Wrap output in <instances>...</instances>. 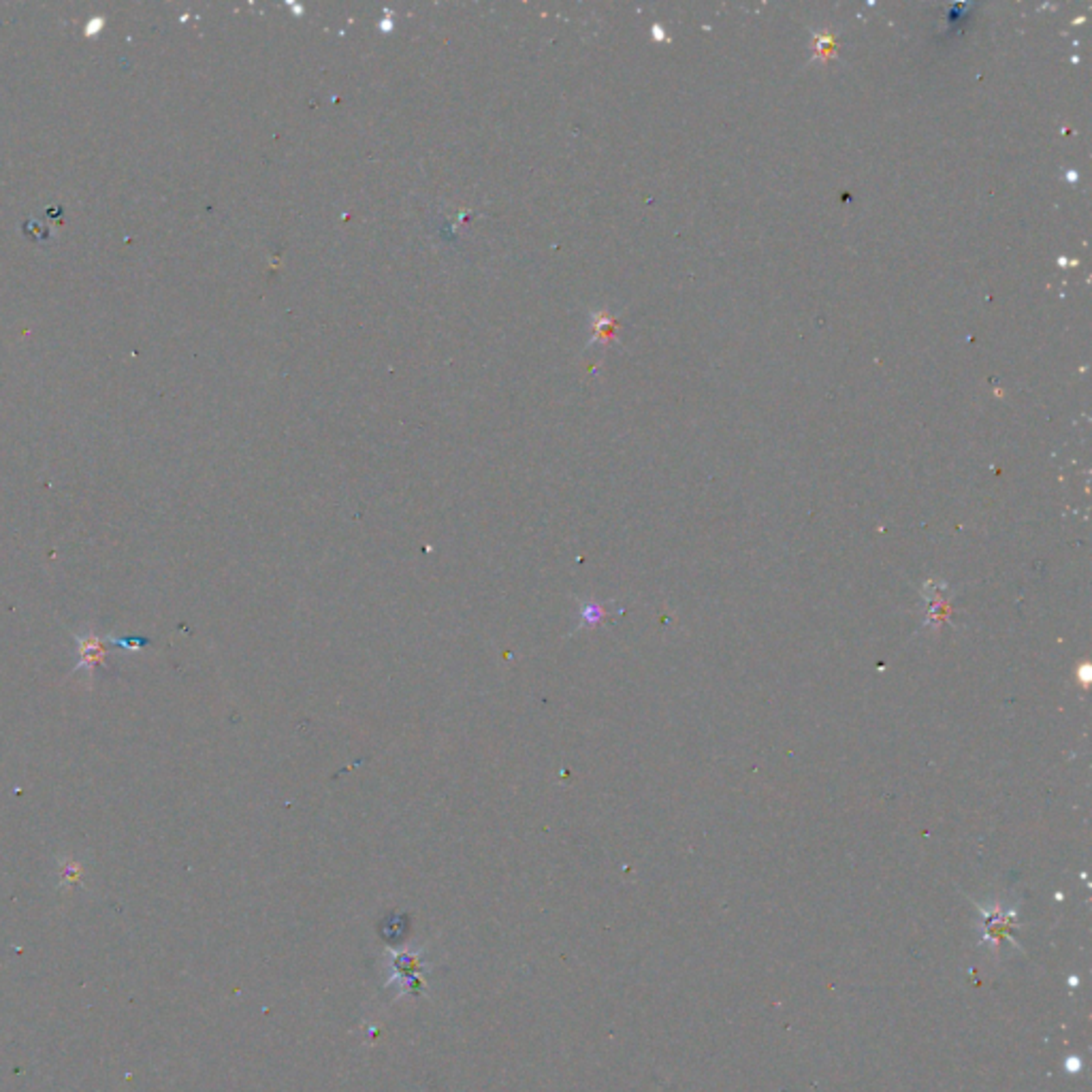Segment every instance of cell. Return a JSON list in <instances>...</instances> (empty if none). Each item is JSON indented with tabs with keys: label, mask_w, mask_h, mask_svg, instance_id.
<instances>
[{
	"label": "cell",
	"mask_w": 1092,
	"mask_h": 1092,
	"mask_svg": "<svg viewBox=\"0 0 1092 1092\" xmlns=\"http://www.w3.org/2000/svg\"><path fill=\"white\" fill-rule=\"evenodd\" d=\"M75 641L79 647V661H77L73 672H84L85 670V674L92 679L98 666H107V641L92 632L75 634Z\"/></svg>",
	"instance_id": "1"
},
{
	"label": "cell",
	"mask_w": 1092,
	"mask_h": 1092,
	"mask_svg": "<svg viewBox=\"0 0 1092 1092\" xmlns=\"http://www.w3.org/2000/svg\"><path fill=\"white\" fill-rule=\"evenodd\" d=\"M107 645H120L130 651H142L146 647V638H120V636H105Z\"/></svg>",
	"instance_id": "2"
}]
</instances>
